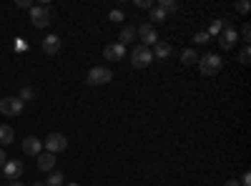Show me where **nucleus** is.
<instances>
[{"label":"nucleus","mask_w":251,"mask_h":186,"mask_svg":"<svg viewBox=\"0 0 251 186\" xmlns=\"http://www.w3.org/2000/svg\"><path fill=\"white\" fill-rule=\"evenodd\" d=\"M241 184H244V186H251V174H249V171L244 174V179H241Z\"/></svg>","instance_id":"obj_31"},{"label":"nucleus","mask_w":251,"mask_h":186,"mask_svg":"<svg viewBox=\"0 0 251 186\" xmlns=\"http://www.w3.org/2000/svg\"><path fill=\"white\" fill-rule=\"evenodd\" d=\"M133 40H136V28H133V26H126V28L121 30V46L126 48L128 43H133Z\"/></svg>","instance_id":"obj_16"},{"label":"nucleus","mask_w":251,"mask_h":186,"mask_svg":"<svg viewBox=\"0 0 251 186\" xmlns=\"http://www.w3.org/2000/svg\"><path fill=\"white\" fill-rule=\"evenodd\" d=\"M241 35H244V40H251V28H249V26H244Z\"/></svg>","instance_id":"obj_28"},{"label":"nucleus","mask_w":251,"mask_h":186,"mask_svg":"<svg viewBox=\"0 0 251 186\" xmlns=\"http://www.w3.org/2000/svg\"><path fill=\"white\" fill-rule=\"evenodd\" d=\"M151 20L158 26V23H163V20H166V13H163L158 5H153V8H151ZM153 23H151V26H153Z\"/></svg>","instance_id":"obj_18"},{"label":"nucleus","mask_w":251,"mask_h":186,"mask_svg":"<svg viewBox=\"0 0 251 186\" xmlns=\"http://www.w3.org/2000/svg\"><path fill=\"white\" fill-rule=\"evenodd\" d=\"M249 58H251V51H249V46H246V48L239 53V60H241V63L246 66V63H249Z\"/></svg>","instance_id":"obj_23"},{"label":"nucleus","mask_w":251,"mask_h":186,"mask_svg":"<svg viewBox=\"0 0 251 186\" xmlns=\"http://www.w3.org/2000/svg\"><path fill=\"white\" fill-rule=\"evenodd\" d=\"M103 55H106V60H123V55H126V48L121 46V43H111V46H106L103 48Z\"/></svg>","instance_id":"obj_10"},{"label":"nucleus","mask_w":251,"mask_h":186,"mask_svg":"<svg viewBox=\"0 0 251 186\" xmlns=\"http://www.w3.org/2000/svg\"><path fill=\"white\" fill-rule=\"evenodd\" d=\"M30 23L35 28H46L50 23V8L48 5H33L30 8Z\"/></svg>","instance_id":"obj_4"},{"label":"nucleus","mask_w":251,"mask_h":186,"mask_svg":"<svg viewBox=\"0 0 251 186\" xmlns=\"http://www.w3.org/2000/svg\"><path fill=\"white\" fill-rule=\"evenodd\" d=\"M40 149H43V143H40L35 136H28V138L23 141V151H25L28 156H38V154H40Z\"/></svg>","instance_id":"obj_12"},{"label":"nucleus","mask_w":251,"mask_h":186,"mask_svg":"<svg viewBox=\"0 0 251 186\" xmlns=\"http://www.w3.org/2000/svg\"><path fill=\"white\" fill-rule=\"evenodd\" d=\"M236 10L239 13H249V3H236Z\"/></svg>","instance_id":"obj_27"},{"label":"nucleus","mask_w":251,"mask_h":186,"mask_svg":"<svg viewBox=\"0 0 251 186\" xmlns=\"http://www.w3.org/2000/svg\"><path fill=\"white\" fill-rule=\"evenodd\" d=\"M138 38L143 40V46L146 48H151V46H156L158 43V35H156V28L151 26V23H143V26H138Z\"/></svg>","instance_id":"obj_8"},{"label":"nucleus","mask_w":251,"mask_h":186,"mask_svg":"<svg viewBox=\"0 0 251 186\" xmlns=\"http://www.w3.org/2000/svg\"><path fill=\"white\" fill-rule=\"evenodd\" d=\"M221 66H224V60H221V55H216V53H206L203 58H199V71H201V76H216V73L221 71Z\"/></svg>","instance_id":"obj_1"},{"label":"nucleus","mask_w":251,"mask_h":186,"mask_svg":"<svg viewBox=\"0 0 251 186\" xmlns=\"http://www.w3.org/2000/svg\"><path fill=\"white\" fill-rule=\"evenodd\" d=\"M5 161H8V156H5V151H3V149H0V169L5 166Z\"/></svg>","instance_id":"obj_30"},{"label":"nucleus","mask_w":251,"mask_h":186,"mask_svg":"<svg viewBox=\"0 0 251 186\" xmlns=\"http://www.w3.org/2000/svg\"><path fill=\"white\" fill-rule=\"evenodd\" d=\"M88 83L91 86H103V83H111L113 80V71L111 68H106V66H96V68H91L88 71Z\"/></svg>","instance_id":"obj_2"},{"label":"nucleus","mask_w":251,"mask_h":186,"mask_svg":"<svg viewBox=\"0 0 251 186\" xmlns=\"http://www.w3.org/2000/svg\"><path fill=\"white\" fill-rule=\"evenodd\" d=\"M196 43H208V33H196Z\"/></svg>","instance_id":"obj_25"},{"label":"nucleus","mask_w":251,"mask_h":186,"mask_svg":"<svg viewBox=\"0 0 251 186\" xmlns=\"http://www.w3.org/2000/svg\"><path fill=\"white\" fill-rule=\"evenodd\" d=\"M66 186H78V184H66Z\"/></svg>","instance_id":"obj_35"},{"label":"nucleus","mask_w":251,"mask_h":186,"mask_svg":"<svg viewBox=\"0 0 251 186\" xmlns=\"http://www.w3.org/2000/svg\"><path fill=\"white\" fill-rule=\"evenodd\" d=\"M8 186H23V184H20V181H10Z\"/></svg>","instance_id":"obj_33"},{"label":"nucleus","mask_w":251,"mask_h":186,"mask_svg":"<svg viewBox=\"0 0 251 186\" xmlns=\"http://www.w3.org/2000/svg\"><path fill=\"white\" fill-rule=\"evenodd\" d=\"M20 174H23V161H5V166H3V176L8 181H18Z\"/></svg>","instance_id":"obj_9"},{"label":"nucleus","mask_w":251,"mask_h":186,"mask_svg":"<svg viewBox=\"0 0 251 186\" xmlns=\"http://www.w3.org/2000/svg\"><path fill=\"white\" fill-rule=\"evenodd\" d=\"M224 186H241V184H239V181H226Z\"/></svg>","instance_id":"obj_32"},{"label":"nucleus","mask_w":251,"mask_h":186,"mask_svg":"<svg viewBox=\"0 0 251 186\" xmlns=\"http://www.w3.org/2000/svg\"><path fill=\"white\" fill-rule=\"evenodd\" d=\"M181 63H183V66H194V63H199V55H196V51H191V48L183 51V53H181Z\"/></svg>","instance_id":"obj_17"},{"label":"nucleus","mask_w":251,"mask_h":186,"mask_svg":"<svg viewBox=\"0 0 251 186\" xmlns=\"http://www.w3.org/2000/svg\"><path fill=\"white\" fill-rule=\"evenodd\" d=\"M18 98L23 101V103H25V101H30V98H33V88H28V86H25L23 91H20V96H18Z\"/></svg>","instance_id":"obj_22"},{"label":"nucleus","mask_w":251,"mask_h":186,"mask_svg":"<svg viewBox=\"0 0 251 186\" xmlns=\"http://www.w3.org/2000/svg\"><path fill=\"white\" fill-rule=\"evenodd\" d=\"M156 5H158L163 13H176V10H178V5L174 3V0H161V3H156Z\"/></svg>","instance_id":"obj_19"},{"label":"nucleus","mask_w":251,"mask_h":186,"mask_svg":"<svg viewBox=\"0 0 251 186\" xmlns=\"http://www.w3.org/2000/svg\"><path fill=\"white\" fill-rule=\"evenodd\" d=\"M38 169L40 171H53L55 169V154H38Z\"/></svg>","instance_id":"obj_11"},{"label":"nucleus","mask_w":251,"mask_h":186,"mask_svg":"<svg viewBox=\"0 0 251 186\" xmlns=\"http://www.w3.org/2000/svg\"><path fill=\"white\" fill-rule=\"evenodd\" d=\"M221 28H224V18H221V20H214V23L208 26V30H206V33H208V35H219V33H221Z\"/></svg>","instance_id":"obj_21"},{"label":"nucleus","mask_w":251,"mask_h":186,"mask_svg":"<svg viewBox=\"0 0 251 186\" xmlns=\"http://www.w3.org/2000/svg\"><path fill=\"white\" fill-rule=\"evenodd\" d=\"M151 55H153V60H166L171 55V46L163 43V40H158V43L153 46V51H151Z\"/></svg>","instance_id":"obj_13"},{"label":"nucleus","mask_w":251,"mask_h":186,"mask_svg":"<svg viewBox=\"0 0 251 186\" xmlns=\"http://www.w3.org/2000/svg\"><path fill=\"white\" fill-rule=\"evenodd\" d=\"M13 141H15V131L8 126V123H0V143L8 146V143H13Z\"/></svg>","instance_id":"obj_15"},{"label":"nucleus","mask_w":251,"mask_h":186,"mask_svg":"<svg viewBox=\"0 0 251 186\" xmlns=\"http://www.w3.org/2000/svg\"><path fill=\"white\" fill-rule=\"evenodd\" d=\"M46 149H48V154L66 151V149H68V138L63 136V133H50V136L46 138Z\"/></svg>","instance_id":"obj_7"},{"label":"nucleus","mask_w":251,"mask_h":186,"mask_svg":"<svg viewBox=\"0 0 251 186\" xmlns=\"http://www.w3.org/2000/svg\"><path fill=\"white\" fill-rule=\"evenodd\" d=\"M111 20H113V23H121V20H123V13H121V10H111Z\"/></svg>","instance_id":"obj_24"},{"label":"nucleus","mask_w":251,"mask_h":186,"mask_svg":"<svg viewBox=\"0 0 251 186\" xmlns=\"http://www.w3.org/2000/svg\"><path fill=\"white\" fill-rule=\"evenodd\" d=\"M136 5H138V8H149V10L153 8V3H151V0H138V3H136Z\"/></svg>","instance_id":"obj_26"},{"label":"nucleus","mask_w":251,"mask_h":186,"mask_svg":"<svg viewBox=\"0 0 251 186\" xmlns=\"http://www.w3.org/2000/svg\"><path fill=\"white\" fill-rule=\"evenodd\" d=\"M23 106H25V103L20 98L8 96V98L0 101V113H3V116H20V113H23Z\"/></svg>","instance_id":"obj_5"},{"label":"nucleus","mask_w":251,"mask_h":186,"mask_svg":"<svg viewBox=\"0 0 251 186\" xmlns=\"http://www.w3.org/2000/svg\"><path fill=\"white\" fill-rule=\"evenodd\" d=\"M131 63H133V68H146V66H151V63H153L151 48H146V46H136V48H133V53H131Z\"/></svg>","instance_id":"obj_3"},{"label":"nucleus","mask_w":251,"mask_h":186,"mask_svg":"<svg viewBox=\"0 0 251 186\" xmlns=\"http://www.w3.org/2000/svg\"><path fill=\"white\" fill-rule=\"evenodd\" d=\"M58 51H60V38H58V35H48V38H43V53L55 55Z\"/></svg>","instance_id":"obj_14"},{"label":"nucleus","mask_w":251,"mask_h":186,"mask_svg":"<svg viewBox=\"0 0 251 186\" xmlns=\"http://www.w3.org/2000/svg\"><path fill=\"white\" fill-rule=\"evenodd\" d=\"M33 186H46V181H35Z\"/></svg>","instance_id":"obj_34"},{"label":"nucleus","mask_w":251,"mask_h":186,"mask_svg":"<svg viewBox=\"0 0 251 186\" xmlns=\"http://www.w3.org/2000/svg\"><path fill=\"white\" fill-rule=\"evenodd\" d=\"M18 8H33L30 0H18Z\"/></svg>","instance_id":"obj_29"},{"label":"nucleus","mask_w":251,"mask_h":186,"mask_svg":"<svg viewBox=\"0 0 251 186\" xmlns=\"http://www.w3.org/2000/svg\"><path fill=\"white\" fill-rule=\"evenodd\" d=\"M63 184V174L60 171H50V176L46 179V186H60Z\"/></svg>","instance_id":"obj_20"},{"label":"nucleus","mask_w":251,"mask_h":186,"mask_svg":"<svg viewBox=\"0 0 251 186\" xmlns=\"http://www.w3.org/2000/svg\"><path fill=\"white\" fill-rule=\"evenodd\" d=\"M219 46L224 48V51H231L234 46H236V30L231 28L224 20V28H221V33H219Z\"/></svg>","instance_id":"obj_6"}]
</instances>
